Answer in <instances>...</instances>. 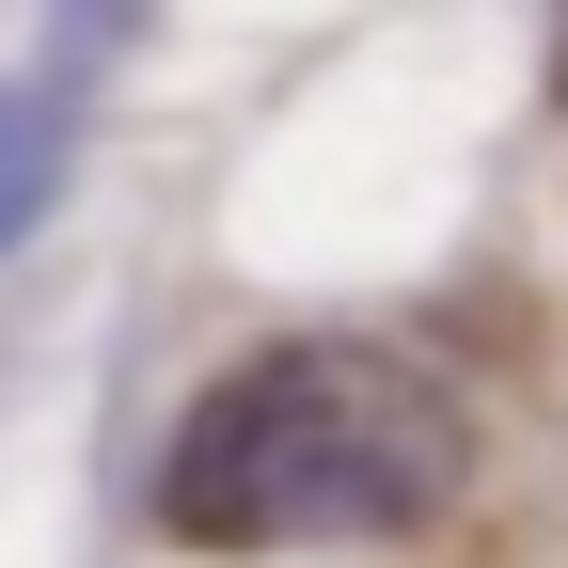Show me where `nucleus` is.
I'll use <instances>...</instances> for the list:
<instances>
[{"instance_id": "nucleus-1", "label": "nucleus", "mask_w": 568, "mask_h": 568, "mask_svg": "<svg viewBox=\"0 0 568 568\" xmlns=\"http://www.w3.org/2000/svg\"><path fill=\"white\" fill-rule=\"evenodd\" d=\"M458 489V426L395 347H253L159 443V537L174 552H301V537H395Z\"/></svg>"}, {"instance_id": "nucleus-2", "label": "nucleus", "mask_w": 568, "mask_h": 568, "mask_svg": "<svg viewBox=\"0 0 568 568\" xmlns=\"http://www.w3.org/2000/svg\"><path fill=\"white\" fill-rule=\"evenodd\" d=\"M48 190H63V95H0V253L48 222Z\"/></svg>"}]
</instances>
